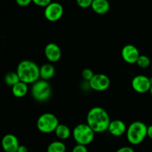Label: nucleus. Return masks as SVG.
Masks as SVG:
<instances>
[{
    "label": "nucleus",
    "mask_w": 152,
    "mask_h": 152,
    "mask_svg": "<svg viewBox=\"0 0 152 152\" xmlns=\"http://www.w3.org/2000/svg\"><path fill=\"white\" fill-rule=\"evenodd\" d=\"M72 135L77 144L87 145L93 142L95 132L87 123H81L74 128Z\"/></svg>",
    "instance_id": "obj_4"
},
{
    "label": "nucleus",
    "mask_w": 152,
    "mask_h": 152,
    "mask_svg": "<svg viewBox=\"0 0 152 152\" xmlns=\"http://www.w3.org/2000/svg\"><path fill=\"white\" fill-rule=\"evenodd\" d=\"M72 152H88L86 145H84L77 144L73 148Z\"/></svg>",
    "instance_id": "obj_24"
},
{
    "label": "nucleus",
    "mask_w": 152,
    "mask_h": 152,
    "mask_svg": "<svg viewBox=\"0 0 152 152\" xmlns=\"http://www.w3.org/2000/svg\"><path fill=\"white\" fill-rule=\"evenodd\" d=\"M4 82L9 86H13L18 82L21 81L16 72H9L4 75Z\"/></svg>",
    "instance_id": "obj_19"
},
{
    "label": "nucleus",
    "mask_w": 152,
    "mask_h": 152,
    "mask_svg": "<svg viewBox=\"0 0 152 152\" xmlns=\"http://www.w3.org/2000/svg\"><path fill=\"white\" fill-rule=\"evenodd\" d=\"M148 126L140 121L134 122L128 127L126 137L130 144L137 145L142 143L147 137Z\"/></svg>",
    "instance_id": "obj_3"
},
{
    "label": "nucleus",
    "mask_w": 152,
    "mask_h": 152,
    "mask_svg": "<svg viewBox=\"0 0 152 152\" xmlns=\"http://www.w3.org/2000/svg\"><path fill=\"white\" fill-rule=\"evenodd\" d=\"M149 92H150V93H151V95H152V86H151V89H150Z\"/></svg>",
    "instance_id": "obj_29"
},
{
    "label": "nucleus",
    "mask_w": 152,
    "mask_h": 152,
    "mask_svg": "<svg viewBox=\"0 0 152 152\" xmlns=\"http://www.w3.org/2000/svg\"><path fill=\"white\" fill-rule=\"evenodd\" d=\"M132 86L134 90L138 93H145L149 92L151 84L149 77L144 75H138L132 79Z\"/></svg>",
    "instance_id": "obj_9"
},
{
    "label": "nucleus",
    "mask_w": 152,
    "mask_h": 152,
    "mask_svg": "<svg viewBox=\"0 0 152 152\" xmlns=\"http://www.w3.org/2000/svg\"><path fill=\"white\" fill-rule=\"evenodd\" d=\"M31 95L37 101L43 102L50 98L51 95V86L48 80L39 79L31 86Z\"/></svg>",
    "instance_id": "obj_5"
},
{
    "label": "nucleus",
    "mask_w": 152,
    "mask_h": 152,
    "mask_svg": "<svg viewBox=\"0 0 152 152\" xmlns=\"http://www.w3.org/2000/svg\"><path fill=\"white\" fill-rule=\"evenodd\" d=\"M59 124V119L53 113H45L37 119V127L43 134H50L55 132Z\"/></svg>",
    "instance_id": "obj_6"
},
{
    "label": "nucleus",
    "mask_w": 152,
    "mask_h": 152,
    "mask_svg": "<svg viewBox=\"0 0 152 152\" xmlns=\"http://www.w3.org/2000/svg\"><path fill=\"white\" fill-rule=\"evenodd\" d=\"M31 2H33L32 0H16V4L21 7H26L29 5Z\"/></svg>",
    "instance_id": "obj_25"
},
{
    "label": "nucleus",
    "mask_w": 152,
    "mask_h": 152,
    "mask_svg": "<svg viewBox=\"0 0 152 152\" xmlns=\"http://www.w3.org/2000/svg\"><path fill=\"white\" fill-rule=\"evenodd\" d=\"M45 55L50 63H56L60 60L62 51L60 47L54 43H50L45 47Z\"/></svg>",
    "instance_id": "obj_11"
},
{
    "label": "nucleus",
    "mask_w": 152,
    "mask_h": 152,
    "mask_svg": "<svg viewBox=\"0 0 152 152\" xmlns=\"http://www.w3.org/2000/svg\"><path fill=\"white\" fill-rule=\"evenodd\" d=\"M121 56L125 62L129 64H134L137 63L140 55L136 46L132 44H128L122 49Z\"/></svg>",
    "instance_id": "obj_10"
},
{
    "label": "nucleus",
    "mask_w": 152,
    "mask_h": 152,
    "mask_svg": "<svg viewBox=\"0 0 152 152\" xmlns=\"http://www.w3.org/2000/svg\"><path fill=\"white\" fill-rule=\"evenodd\" d=\"M12 93L16 98H22L25 96L26 94L28 93V83L25 82L19 81L16 84L12 86Z\"/></svg>",
    "instance_id": "obj_16"
},
{
    "label": "nucleus",
    "mask_w": 152,
    "mask_h": 152,
    "mask_svg": "<svg viewBox=\"0 0 152 152\" xmlns=\"http://www.w3.org/2000/svg\"><path fill=\"white\" fill-rule=\"evenodd\" d=\"M149 79H150V83H151V86H152V77H149Z\"/></svg>",
    "instance_id": "obj_30"
},
{
    "label": "nucleus",
    "mask_w": 152,
    "mask_h": 152,
    "mask_svg": "<svg viewBox=\"0 0 152 152\" xmlns=\"http://www.w3.org/2000/svg\"><path fill=\"white\" fill-rule=\"evenodd\" d=\"M88 83L91 89L97 92H102L109 87L111 81L106 75L99 73L95 74Z\"/></svg>",
    "instance_id": "obj_8"
},
{
    "label": "nucleus",
    "mask_w": 152,
    "mask_h": 152,
    "mask_svg": "<svg viewBox=\"0 0 152 152\" xmlns=\"http://www.w3.org/2000/svg\"><path fill=\"white\" fill-rule=\"evenodd\" d=\"M86 122L95 133H102L108 131L111 120L105 109L94 107L88 113Z\"/></svg>",
    "instance_id": "obj_1"
},
{
    "label": "nucleus",
    "mask_w": 152,
    "mask_h": 152,
    "mask_svg": "<svg viewBox=\"0 0 152 152\" xmlns=\"http://www.w3.org/2000/svg\"><path fill=\"white\" fill-rule=\"evenodd\" d=\"M127 128L126 125L123 121L120 120V119H115V120L111 121L108 131L112 136L121 137L123 134H126Z\"/></svg>",
    "instance_id": "obj_13"
},
{
    "label": "nucleus",
    "mask_w": 152,
    "mask_h": 152,
    "mask_svg": "<svg viewBox=\"0 0 152 152\" xmlns=\"http://www.w3.org/2000/svg\"><path fill=\"white\" fill-rule=\"evenodd\" d=\"M151 72H152V64H151Z\"/></svg>",
    "instance_id": "obj_31"
},
{
    "label": "nucleus",
    "mask_w": 152,
    "mask_h": 152,
    "mask_svg": "<svg viewBox=\"0 0 152 152\" xmlns=\"http://www.w3.org/2000/svg\"><path fill=\"white\" fill-rule=\"evenodd\" d=\"M71 129L67 125L64 124H59L55 131V134L61 140H65L68 139L71 136Z\"/></svg>",
    "instance_id": "obj_17"
},
{
    "label": "nucleus",
    "mask_w": 152,
    "mask_h": 152,
    "mask_svg": "<svg viewBox=\"0 0 152 152\" xmlns=\"http://www.w3.org/2000/svg\"><path fill=\"white\" fill-rule=\"evenodd\" d=\"M19 145L18 138L12 134H6L1 139V147L5 152H16Z\"/></svg>",
    "instance_id": "obj_12"
},
{
    "label": "nucleus",
    "mask_w": 152,
    "mask_h": 152,
    "mask_svg": "<svg viewBox=\"0 0 152 152\" xmlns=\"http://www.w3.org/2000/svg\"><path fill=\"white\" fill-rule=\"evenodd\" d=\"M64 9L61 4L56 1L50 2L45 7L44 16L50 22H56L62 18Z\"/></svg>",
    "instance_id": "obj_7"
},
{
    "label": "nucleus",
    "mask_w": 152,
    "mask_h": 152,
    "mask_svg": "<svg viewBox=\"0 0 152 152\" xmlns=\"http://www.w3.org/2000/svg\"><path fill=\"white\" fill-rule=\"evenodd\" d=\"M93 0H77V3L79 7L82 8H88L91 7Z\"/></svg>",
    "instance_id": "obj_22"
},
{
    "label": "nucleus",
    "mask_w": 152,
    "mask_h": 152,
    "mask_svg": "<svg viewBox=\"0 0 152 152\" xmlns=\"http://www.w3.org/2000/svg\"><path fill=\"white\" fill-rule=\"evenodd\" d=\"M147 137L152 139V125L148 126V130H147Z\"/></svg>",
    "instance_id": "obj_28"
},
{
    "label": "nucleus",
    "mask_w": 152,
    "mask_h": 152,
    "mask_svg": "<svg viewBox=\"0 0 152 152\" xmlns=\"http://www.w3.org/2000/svg\"><path fill=\"white\" fill-rule=\"evenodd\" d=\"M16 152H28V148L26 147L25 145H20L18 148L17 151Z\"/></svg>",
    "instance_id": "obj_27"
},
{
    "label": "nucleus",
    "mask_w": 152,
    "mask_h": 152,
    "mask_svg": "<svg viewBox=\"0 0 152 152\" xmlns=\"http://www.w3.org/2000/svg\"><path fill=\"white\" fill-rule=\"evenodd\" d=\"M92 10L99 15L105 14L110 9L108 0H93L91 7Z\"/></svg>",
    "instance_id": "obj_14"
},
{
    "label": "nucleus",
    "mask_w": 152,
    "mask_h": 152,
    "mask_svg": "<svg viewBox=\"0 0 152 152\" xmlns=\"http://www.w3.org/2000/svg\"><path fill=\"white\" fill-rule=\"evenodd\" d=\"M32 1L33 3H34L36 5L44 7H45L51 2V0H32Z\"/></svg>",
    "instance_id": "obj_23"
},
{
    "label": "nucleus",
    "mask_w": 152,
    "mask_h": 152,
    "mask_svg": "<svg viewBox=\"0 0 152 152\" xmlns=\"http://www.w3.org/2000/svg\"><path fill=\"white\" fill-rule=\"evenodd\" d=\"M40 67L34 61L29 60L22 61L17 66L16 72L20 80L22 82L33 84L40 77Z\"/></svg>",
    "instance_id": "obj_2"
},
{
    "label": "nucleus",
    "mask_w": 152,
    "mask_h": 152,
    "mask_svg": "<svg viewBox=\"0 0 152 152\" xmlns=\"http://www.w3.org/2000/svg\"><path fill=\"white\" fill-rule=\"evenodd\" d=\"M40 77L43 80H49L55 75V67L51 63H46L40 66Z\"/></svg>",
    "instance_id": "obj_15"
},
{
    "label": "nucleus",
    "mask_w": 152,
    "mask_h": 152,
    "mask_svg": "<svg viewBox=\"0 0 152 152\" xmlns=\"http://www.w3.org/2000/svg\"><path fill=\"white\" fill-rule=\"evenodd\" d=\"M94 73L92 71L91 69L89 68H86L83 70L82 72V77H83L85 80L89 82L92 79V77L94 76Z\"/></svg>",
    "instance_id": "obj_21"
},
{
    "label": "nucleus",
    "mask_w": 152,
    "mask_h": 152,
    "mask_svg": "<svg viewBox=\"0 0 152 152\" xmlns=\"http://www.w3.org/2000/svg\"><path fill=\"white\" fill-rule=\"evenodd\" d=\"M137 64L140 68H142V69L148 68V66H151V60H150V58H148V56H146V55H140V56L139 58H138V61L137 62Z\"/></svg>",
    "instance_id": "obj_20"
},
{
    "label": "nucleus",
    "mask_w": 152,
    "mask_h": 152,
    "mask_svg": "<svg viewBox=\"0 0 152 152\" xmlns=\"http://www.w3.org/2000/svg\"><path fill=\"white\" fill-rule=\"evenodd\" d=\"M66 145L62 141H54L50 142L47 148V152H65Z\"/></svg>",
    "instance_id": "obj_18"
},
{
    "label": "nucleus",
    "mask_w": 152,
    "mask_h": 152,
    "mask_svg": "<svg viewBox=\"0 0 152 152\" xmlns=\"http://www.w3.org/2000/svg\"><path fill=\"white\" fill-rule=\"evenodd\" d=\"M116 152H135L134 150L130 146H123L120 148Z\"/></svg>",
    "instance_id": "obj_26"
}]
</instances>
